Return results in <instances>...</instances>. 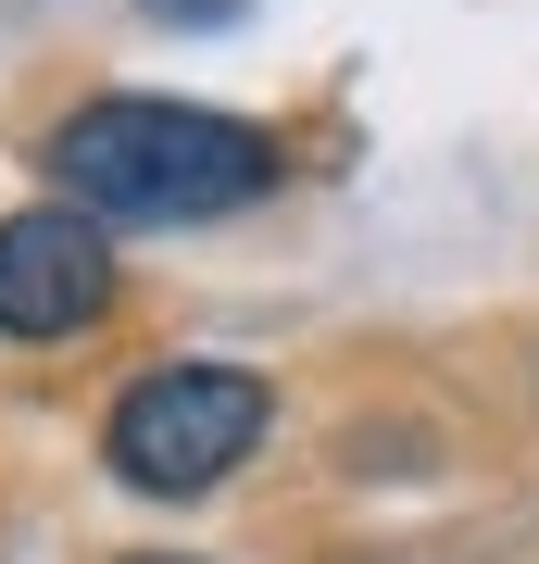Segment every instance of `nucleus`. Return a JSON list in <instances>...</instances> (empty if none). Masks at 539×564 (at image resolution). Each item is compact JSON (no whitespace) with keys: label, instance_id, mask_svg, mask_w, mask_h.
<instances>
[{"label":"nucleus","instance_id":"nucleus-3","mask_svg":"<svg viewBox=\"0 0 539 564\" xmlns=\"http://www.w3.org/2000/svg\"><path fill=\"white\" fill-rule=\"evenodd\" d=\"M100 302H114V226H100L88 202L0 214V339H13V351L88 339Z\"/></svg>","mask_w":539,"mask_h":564},{"label":"nucleus","instance_id":"nucleus-5","mask_svg":"<svg viewBox=\"0 0 539 564\" xmlns=\"http://www.w3.org/2000/svg\"><path fill=\"white\" fill-rule=\"evenodd\" d=\"M176 13H226V0H176Z\"/></svg>","mask_w":539,"mask_h":564},{"label":"nucleus","instance_id":"nucleus-4","mask_svg":"<svg viewBox=\"0 0 539 564\" xmlns=\"http://www.w3.org/2000/svg\"><path fill=\"white\" fill-rule=\"evenodd\" d=\"M126 564H201V552H126Z\"/></svg>","mask_w":539,"mask_h":564},{"label":"nucleus","instance_id":"nucleus-2","mask_svg":"<svg viewBox=\"0 0 539 564\" xmlns=\"http://www.w3.org/2000/svg\"><path fill=\"white\" fill-rule=\"evenodd\" d=\"M263 426H277V389L251 364H139L100 402V464L151 502H201L263 452Z\"/></svg>","mask_w":539,"mask_h":564},{"label":"nucleus","instance_id":"nucleus-1","mask_svg":"<svg viewBox=\"0 0 539 564\" xmlns=\"http://www.w3.org/2000/svg\"><path fill=\"white\" fill-rule=\"evenodd\" d=\"M51 188L88 202L100 226H214V214H251L277 188V139L214 113V101L114 88V101H76L51 126Z\"/></svg>","mask_w":539,"mask_h":564}]
</instances>
